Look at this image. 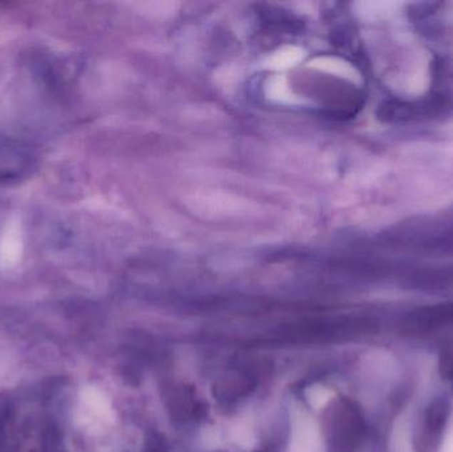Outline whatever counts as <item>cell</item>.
<instances>
[{"mask_svg": "<svg viewBox=\"0 0 453 452\" xmlns=\"http://www.w3.org/2000/svg\"><path fill=\"white\" fill-rule=\"evenodd\" d=\"M292 436L289 452H322V439L315 419L302 407L290 410Z\"/></svg>", "mask_w": 453, "mask_h": 452, "instance_id": "6da1fadb", "label": "cell"}, {"mask_svg": "<svg viewBox=\"0 0 453 452\" xmlns=\"http://www.w3.org/2000/svg\"><path fill=\"white\" fill-rule=\"evenodd\" d=\"M230 438L233 443L244 451H250L256 443L255 434L252 433L250 427L245 425L233 426L230 433Z\"/></svg>", "mask_w": 453, "mask_h": 452, "instance_id": "7a4b0ae2", "label": "cell"}, {"mask_svg": "<svg viewBox=\"0 0 453 452\" xmlns=\"http://www.w3.org/2000/svg\"><path fill=\"white\" fill-rule=\"evenodd\" d=\"M306 399L315 410L324 407L332 398V391L322 385H313L306 390Z\"/></svg>", "mask_w": 453, "mask_h": 452, "instance_id": "3957f363", "label": "cell"}, {"mask_svg": "<svg viewBox=\"0 0 453 452\" xmlns=\"http://www.w3.org/2000/svg\"><path fill=\"white\" fill-rule=\"evenodd\" d=\"M300 59V52H295L293 49H287V52H280L275 59H273V66L276 68H287L290 63H295Z\"/></svg>", "mask_w": 453, "mask_h": 452, "instance_id": "277c9868", "label": "cell"}, {"mask_svg": "<svg viewBox=\"0 0 453 452\" xmlns=\"http://www.w3.org/2000/svg\"><path fill=\"white\" fill-rule=\"evenodd\" d=\"M442 452H453V430L445 439L444 446Z\"/></svg>", "mask_w": 453, "mask_h": 452, "instance_id": "5b68a950", "label": "cell"}]
</instances>
